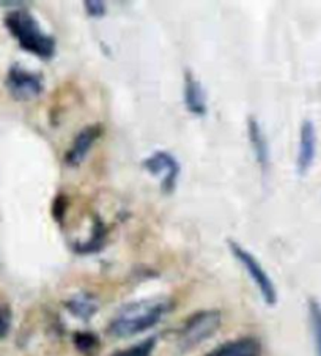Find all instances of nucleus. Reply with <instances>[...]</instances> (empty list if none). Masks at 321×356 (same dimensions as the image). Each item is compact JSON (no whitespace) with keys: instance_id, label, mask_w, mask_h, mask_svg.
I'll list each match as a JSON object with an SVG mask.
<instances>
[{"instance_id":"obj_11","label":"nucleus","mask_w":321,"mask_h":356,"mask_svg":"<svg viewBox=\"0 0 321 356\" xmlns=\"http://www.w3.org/2000/svg\"><path fill=\"white\" fill-rule=\"evenodd\" d=\"M261 343L257 337H240L229 342H224L213 348L205 356H261Z\"/></svg>"},{"instance_id":"obj_5","label":"nucleus","mask_w":321,"mask_h":356,"mask_svg":"<svg viewBox=\"0 0 321 356\" xmlns=\"http://www.w3.org/2000/svg\"><path fill=\"white\" fill-rule=\"evenodd\" d=\"M142 168H144L148 174L156 177L160 180V191L164 194H174L178 178L181 174V164L178 159L172 155L167 150H156L153 152L150 156H147L142 161Z\"/></svg>"},{"instance_id":"obj_15","label":"nucleus","mask_w":321,"mask_h":356,"mask_svg":"<svg viewBox=\"0 0 321 356\" xmlns=\"http://www.w3.org/2000/svg\"><path fill=\"white\" fill-rule=\"evenodd\" d=\"M74 347L82 355H93L99 348V337L92 331H76L73 336Z\"/></svg>"},{"instance_id":"obj_10","label":"nucleus","mask_w":321,"mask_h":356,"mask_svg":"<svg viewBox=\"0 0 321 356\" xmlns=\"http://www.w3.org/2000/svg\"><path fill=\"white\" fill-rule=\"evenodd\" d=\"M247 139H249V144L252 147L255 161H257L258 168L263 172H268L271 164L270 144H268L263 128H261L260 122L255 117L247 118Z\"/></svg>"},{"instance_id":"obj_4","label":"nucleus","mask_w":321,"mask_h":356,"mask_svg":"<svg viewBox=\"0 0 321 356\" xmlns=\"http://www.w3.org/2000/svg\"><path fill=\"white\" fill-rule=\"evenodd\" d=\"M229 248L231 256H233L238 262L242 265V268L246 270L249 277L252 279V282L255 284V287L258 289V292L261 295V298L266 302L268 306H276L277 305V289L272 282V279L268 275L266 270L263 268L257 257L254 256L251 251H247L246 248H242L240 243H236L233 240L229 241Z\"/></svg>"},{"instance_id":"obj_18","label":"nucleus","mask_w":321,"mask_h":356,"mask_svg":"<svg viewBox=\"0 0 321 356\" xmlns=\"http://www.w3.org/2000/svg\"><path fill=\"white\" fill-rule=\"evenodd\" d=\"M84 8L85 13L93 17V19H99V17L106 16L107 13V5L103 0H85Z\"/></svg>"},{"instance_id":"obj_8","label":"nucleus","mask_w":321,"mask_h":356,"mask_svg":"<svg viewBox=\"0 0 321 356\" xmlns=\"http://www.w3.org/2000/svg\"><path fill=\"white\" fill-rule=\"evenodd\" d=\"M317 128L312 120H304L299 129L298 156H296V172L306 175L312 169L317 156Z\"/></svg>"},{"instance_id":"obj_17","label":"nucleus","mask_w":321,"mask_h":356,"mask_svg":"<svg viewBox=\"0 0 321 356\" xmlns=\"http://www.w3.org/2000/svg\"><path fill=\"white\" fill-rule=\"evenodd\" d=\"M68 209H69V197L65 193H58L52 202V216L56 219V222L62 224L65 221Z\"/></svg>"},{"instance_id":"obj_7","label":"nucleus","mask_w":321,"mask_h":356,"mask_svg":"<svg viewBox=\"0 0 321 356\" xmlns=\"http://www.w3.org/2000/svg\"><path fill=\"white\" fill-rule=\"evenodd\" d=\"M104 134V127L101 123H93L88 127L82 128L76 138L71 142L69 148L65 153V165L69 169H76L85 161L88 153L92 152L94 144L101 139Z\"/></svg>"},{"instance_id":"obj_12","label":"nucleus","mask_w":321,"mask_h":356,"mask_svg":"<svg viewBox=\"0 0 321 356\" xmlns=\"http://www.w3.org/2000/svg\"><path fill=\"white\" fill-rule=\"evenodd\" d=\"M106 238H107V225L104 224L103 219L97 216L93 219L92 224V230L90 235L85 241H76L73 245L74 252L77 254H97L106 245Z\"/></svg>"},{"instance_id":"obj_9","label":"nucleus","mask_w":321,"mask_h":356,"mask_svg":"<svg viewBox=\"0 0 321 356\" xmlns=\"http://www.w3.org/2000/svg\"><path fill=\"white\" fill-rule=\"evenodd\" d=\"M183 103L184 108L194 117H205L208 114L206 92L201 82L195 78L192 71H184L183 84Z\"/></svg>"},{"instance_id":"obj_2","label":"nucleus","mask_w":321,"mask_h":356,"mask_svg":"<svg viewBox=\"0 0 321 356\" xmlns=\"http://www.w3.org/2000/svg\"><path fill=\"white\" fill-rule=\"evenodd\" d=\"M5 27L28 54L51 60L57 52V40L41 29L40 22L27 10H15L5 16Z\"/></svg>"},{"instance_id":"obj_1","label":"nucleus","mask_w":321,"mask_h":356,"mask_svg":"<svg viewBox=\"0 0 321 356\" xmlns=\"http://www.w3.org/2000/svg\"><path fill=\"white\" fill-rule=\"evenodd\" d=\"M172 301L164 296L128 302L115 314L107 326V333L118 339L138 336L156 326L172 311Z\"/></svg>"},{"instance_id":"obj_3","label":"nucleus","mask_w":321,"mask_h":356,"mask_svg":"<svg viewBox=\"0 0 321 356\" xmlns=\"http://www.w3.org/2000/svg\"><path fill=\"white\" fill-rule=\"evenodd\" d=\"M221 325L222 314L216 309L192 314L178 331V347L181 352H189L216 334Z\"/></svg>"},{"instance_id":"obj_6","label":"nucleus","mask_w":321,"mask_h":356,"mask_svg":"<svg viewBox=\"0 0 321 356\" xmlns=\"http://www.w3.org/2000/svg\"><path fill=\"white\" fill-rule=\"evenodd\" d=\"M5 86L11 97L17 101H31L44 92L43 76L35 71H28L21 65L10 67Z\"/></svg>"},{"instance_id":"obj_16","label":"nucleus","mask_w":321,"mask_h":356,"mask_svg":"<svg viewBox=\"0 0 321 356\" xmlns=\"http://www.w3.org/2000/svg\"><path fill=\"white\" fill-rule=\"evenodd\" d=\"M154 347H156V337H148V339L134 343L128 348L118 350L112 356H153Z\"/></svg>"},{"instance_id":"obj_13","label":"nucleus","mask_w":321,"mask_h":356,"mask_svg":"<svg viewBox=\"0 0 321 356\" xmlns=\"http://www.w3.org/2000/svg\"><path fill=\"white\" fill-rule=\"evenodd\" d=\"M68 312L76 318L88 322L99 309V302L92 293H76L65 302Z\"/></svg>"},{"instance_id":"obj_14","label":"nucleus","mask_w":321,"mask_h":356,"mask_svg":"<svg viewBox=\"0 0 321 356\" xmlns=\"http://www.w3.org/2000/svg\"><path fill=\"white\" fill-rule=\"evenodd\" d=\"M308 323H311L315 356H321V302L311 298L307 302Z\"/></svg>"},{"instance_id":"obj_19","label":"nucleus","mask_w":321,"mask_h":356,"mask_svg":"<svg viewBox=\"0 0 321 356\" xmlns=\"http://www.w3.org/2000/svg\"><path fill=\"white\" fill-rule=\"evenodd\" d=\"M11 326V316L7 309L0 307V337H5L8 334Z\"/></svg>"}]
</instances>
